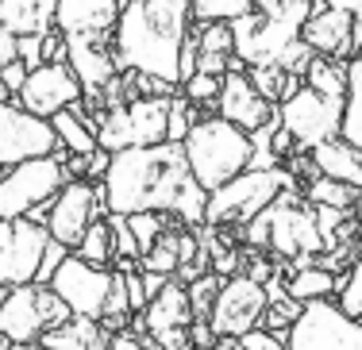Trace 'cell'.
I'll list each match as a JSON object with an SVG mask.
<instances>
[{"label":"cell","mask_w":362,"mask_h":350,"mask_svg":"<svg viewBox=\"0 0 362 350\" xmlns=\"http://www.w3.org/2000/svg\"><path fill=\"white\" fill-rule=\"evenodd\" d=\"M105 212H108V204H105L100 181L70 177L47 208V231H50V239H58L62 246L74 251V246L81 243V235L89 231V224H97Z\"/></svg>","instance_id":"8fae6325"},{"label":"cell","mask_w":362,"mask_h":350,"mask_svg":"<svg viewBox=\"0 0 362 350\" xmlns=\"http://www.w3.org/2000/svg\"><path fill=\"white\" fill-rule=\"evenodd\" d=\"M108 227H112V258H139V243L127 227V216L108 212Z\"/></svg>","instance_id":"d590c367"},{"label":"cell","mask_w":362,"mask_h":350,"mask_svg":"<svg viewBox=\"0 0 362 350\" xmlns=\"http://www.w3.org/2000/svg\"><path fill=\"white\" fill-rule=\"evenodd\" d=\"M193 304H189V289L177 277H170L162 285V293H154L143 308V327L154 335V343L162 350H185L189 346V323H193Z\"/></svg>","instance_id":"e0dca14e"},{"label":"cell","mask_w":362,"mask_h":350,"mask_svg":"<svg viewBox=\"0 0 362 350\" xmlns=\"http://www.w3.org/2000/svg\"><path fill=\"white\" fill-rule=\"evenodd\" d=\"M351 212H355V224L362 227V193H358V200H355V208H351Z\"/></svg>","instance_id":"ee69618b"},{"label":"cell","mask_w":362,"mask_h":350,"mask_svg":"<svg viewBox=\"0 0 362 350\" xmlns=\"http://www.w3.org/2000/svg\"><path fill=\"white\" fill-rule=\"evenodd\" d=\"M0 301H4V289H0Z\"/></svg>","instance_id":"7dc6e473"},{"label":"cell","mask_w":362,"mask_h":350,"mask_svg":"<svg viewBox=\"0 0 362 350\" xmlns=\"http://www.w3.org/2000/svg\"><path fill=\"white\" fill-rule=\"evenodd\" d=\"M28 62H20V58H12V62H4L0 66V85H4V92L8 97H16V92L23 89V81H28Z\"/></svg>","instance_id":"ab89813d"},{"label":"cell","mask_w":362,"mask_h":350,"mask_svg":"<svg viewBox=\"0 0 362 350\" xmlns=\"http://www.w3.org/2000/svg\"><path fill=\"white\" fill-rule=\"evenodd\" d=\"M119 20V0H58L54 28L62 35H112Z\"/></svg>","instance_id":"44dd1931"},{"label":"cell","mask_w":362,"mask_h":350,"mask_svg":"<svg viewBox=\"0 0 362 350\" xmlns=\"http://www.w3.org/2000/svg\"><path fill=\"white\" fill-rule=\"evenodd\" d=\"M216 289H220V273H201V277H193V285H189V304H193V315L197 320H209L212 312V301H216Z\"/></svg>","instance_id":"e575fe53"},{"label":"cell","mask_w":362,"mask_h":350,"mask_svg":"<svg viewBox=\"0 0 362 350\" xmlns=\"http://www.w3.org/2000/svg\"><path fill=\"white\" fill-rule=\"evenodd\" d=\"M70 181V169H66V158L58 155H42V158H28L16 162L0 174V219H42L47 224L50 200L58 196V189Z\"/></svg>","instance_id":"8992f818"},{"label":"cell","mask_w":362,"mask_h":350,"mask_svg":"<svg viewBox=\"0 0 362 350\" xmlns=\"http://www.w3.org/2000/svg\"><path fill=\"white\" fill-rule=\"evenodd\" d=\"M127 227H132L135 243H139V258L154 246V239L166 231V212H135V216H127Z\"/></svg>","instance_id":"d6a6232c"},{"label":"cell","mask_w":362,"mask_h":350,"mask_svg":"<svg viewBox=\"0 0 362 350\" xmlns=\"http://www.w3.org/2000/svg\"><path fill=\"white\" fill-rule=\"evenodd\" d=\"M193 39H197V50H201V54H235V35H231L228 20L201 23V28L193 31Z\"/></svg>","instance_id":"4dcf8cb0"},{"label":"cell","mask_w":362,"mask_h":350,"mask_svg":"<svg viewBox=\"0 0 362 350\" xmlns=\"http://www.w3.org/2000/svg\"><path fill=\"white\" fill-rule=\"evenodd\" d=\"M58 0H0V31L12 35H31V31L54 28Z\"/></svg>","instance_id":"cb8c5ba5"},{"label":"cell","mask_w":362,"mask_h":350,"mask_svg":"<svg viewBox=\"0 0 362 350\" xmlns=\"http://www.w3.org/2000/svg\"><path fill=\"white\" fill-rule=\"evenodd\" d=\"M170 100L174 97H143V92H135L124 104H112L97 123V143L108 155L112 150H124V147H154V143H166Z\"/></svg>","instance_id":"52a82bcc"},{"label":"cell","mask_w":362,"mask_h":350,"mask_svg":"<svg viewBox=\"0 0 362 350\" xmlns=\"http://www.w3.org/2000/svg\"><path fill=\"white\" fill-rule=\"evenodd\" d=\"M278 123L297 143V150H313L320 143L335 139L343 123V97H324L313 85H300L293 97L278 104Z\"/></svg>","instance_id":"30bf717a"},{"label":"cell","mask_w":362,"mask_h":350,"mask_svg":"<svg viewBox=\"0 0 362 350\" xmlns=\"http://www.w3.org/2000/svg\"><path fill=\"white\" fill-rule=\"evenodd\" d=\"M243 239L251 246H266L278 258H289L297 266L313 262V254H324V235L320 224H316V204L297 193V185L278 193V200L266 204L262 212L243 227Z\"/></svg>","instance_id":"3957f363"},{"label":"cell","mask_w":362,"mask_h":350,"mask_svg":"<svg viewBox=\"0 0 362 350\" xmlns=\"http://www.w3.org/2000/svg\"><path fill=\"white\" fill-rule=\"evenodd\" d=\"M197 23H212V20H239V16L255 12V0H189Z\"/></svg>","instance_id":"f546056e"},{"label":"cell","mask_w":362,"mask_h":350,"mask_svg":"<svg viewBox=\"0 0 362 350\" xmlns=\"http://www.w3.org/2000/svg\"><path fill=\"white\" fill-rule=\"evenodd\" d=\"M266 312V285L247 273H231L228 281H220L216 301H212L209 312V327L212 335H243V331L258 327Z\"/></svg>","instance_id":"9a60e30c"},{"label":"cell","mask_w":362,"mask_h":350,"mask_svg":"<svg viewBox=\"0 0 362 350\" xmlns=\"http://www.w3.org/2000/svg\"><path fill=\"white\" fill-rule=\"evenodd\" d=\"M339 304L347 315H355V320H362V254L358 258H351V270L343 273V285H339Z\"/></svg>","instance_id":"836d02e7"},{"label":"cell","mask_w":362,"mask_h":350,"mask_svg":"<svg viewBox=\"0 0 362 350\" xmlns=\"http://www.w3.org/2000/svg\"><path fill=\"white\" fill-rule=\"evenodd\" d=\"M66 62L85 92H100L119 70L112 54V35H66Z\"/></svg>","instance_id":"ffe728a7"},{"label":"cell","mask_w":362,"mask_h":350,"mask_svg":"<svg viewBox=\"0 0 362 350\" xmlns=\"http://www.w3.org/2000/svg\"><path fill=\"white\" fill-rule=\"evenodd\" d=\"M193 127V119H189V100L174 97L170 100V123H166V143H181L185 139V131Z\"/></svg>","instance_id":"8d00e7d4"},{"label":"cell","mask_w":362,"mask_h":350,"mask_svg":"<svg viewBox=\"0 0 362 350\" xmlns=\"http://www.w3.org/2000/svg\"><path fill=\"white\" fill-rule=\"evenodd\" d=\"M16 58L28 62V70L42 66V31H31V35H16Z\"/></svg>","instance_id":"f35d334b"},{"label":"cell","mask_w":362,"mask_h":350,"mask_svg":"<svg viewBox=\"0 0 362 350\" xmlns=\"http://www.w3.org/2000/svg\"><path fill=\"white\" fill-rule=\"evenodd\" d=\"M0 343H4V339H0Z\"/></svg>","instance_id":"681fc988"},{"label":"cell","mask_w":362,"mask_h":350,"mask_svg":"<svg viewBox=\"0 0 362 350\" xmlns=\"http://www.w3.org/2000/svg\"><path fill=\"white\" fill-rule=\"evenodd\" d=\"M286 350H362V320L347 315L332 296L308 301L289 323Z\"/></svg>","instance_id":"9c48e42d"},{"label":"cell","mask_w":362,"mask_h":350,"mask_svg":"<svg viewBox=\"0 0 362 350\" xmlns=\"http://www.w3.org/2000/svg\"><path fill=\"white\" fill-rule=\"evenodd\" d=\"M66 301L54 293L50 285H12L4 289V301H0V339L8 343H39L42 331L58 327V323L70 320Z\"/></svg>","instance_id":"ba28073f"},{"label":"cell","mask_w":362,"mask_h":350,"mask_svg":"<svg viewBox=\"0 0 362 350\" xmlns=\"http://www.w3.org/2000/svg\"><path fill=\"white\" fill-rule=\"evenodd\" d=\"M313 166H316V174L335 177V181H347V185H355V189H362V150L351 147V143L339 139V135L320 143V147H313Z\"/></svg>","instance_id":"603a6c76"},{"label":"cell","mask_w":362,"mask_h":350,"mask_svg":"<svg viewBox=\"0 0 362 350\" xmlns=\"http://www.w3.org/2000/svg\"><path fill=\"white\" fill-rule=\"evenodd\" d=\"M235 339H239V350H286V335H274V331H262V327H251Z\"/></svg>","instance_id":"74e56055"},{"label":"cell","mask_w":362,"mask_h":350,"mask_svg":"<svg viewBox=\"0 0 362 350\" xmlns=\"http://www.w3.org/2000/svg\"><path fill=\"white\" fill-rule=\"evenodd\" d=\"M74 254H81L85 262H93V266H108L112 262V227H108V219L89 224V231L81 235V243L74 246Z\"/></svg>","instance_id":"f1b7e54d"},{"label":"cell","mask_w":362,"mask_h":350,"mask_svg":"<svg viewBox=\"0 0 362 350\" xmlns=\"http://www.w3.org/2000/svg\"><path fill=\"white\" fill-rule=\"evenodd\" d=\"M216 116L231 119V123L243 127V131H258V127H266V123H278V104H270V100L255 89L251 73H243V62L231 58V70L223 73L220 97H216Z\"/></svg>","instance_id":"ac0fdd59"},{"label":"cell","mask_w":362,"mask_h":350,"mask_svg":"<svg viewBox=\"0 0 362 350\" xmlns=\"http://www.w3.org/2000/svg\"><path fill=\"white\" fill-rule=\"evenodd\" d=\"M193 350H216V346H193Z\"/></svg>","instance_id":"bcb514c9"},{"label":"cell","mask_w":362,"mask_h":350,"mask_svg":"<svg viewBox=\"0 0 362 350\" xmlns=\"http://www.w3.org/2000/svg\"><path fill=\"white\" fill-rule=\"evenodd\" d=\"M320 4H327V8H343V12H351V16H362V0H320Z\"/></svg>","instance_id":"b9f144b4"},{"label":"cell","mask_w":362,"mask_h":350,"mask_svg":"<svg viewBox=\"0 0 362 350\" xmlns=\"http://www.w3.org/2000/svg\"><path fill=\"white\" fill-rule=\"evenodd\" d=\"M343 277H335L332 270L316 266V262H305V266L293 270V277L286 281V293L293 296V301L308 304V301H327L332 293H339Z\"/></svg>","instance_id":"484cf974"},{"label":"cell","mask_w":362,"mask_h":350,"mask_svg":"<svg viewBox=\"0 0 362 350\" xmlns=\"http://www.w3.org/2000/svg\"><path fill=\"white\" fill-rule=\"evenodd\" d=\"M220 85H223L220 73H204V70H197V73H189V78L181 81V97H185L189 104L212 108V104H216V97H220Z\"/></svg>","instance_id":"1f68e13d"},{"label":"cell","mask_w":362,"mask_h":350,"mask_svg":"<svg viewBox=\"0 0 362 350\" xmlns=\"http://www.w3.org/2000/svg\"><path fill=\"white\" fill-rule=\"evenodd\" d=\"M81 81H77V73L70 70V62H42L35 70L28 73V81H23V89L16 92V104L28 108V112H35L42 119H50L54 112H62V108H70L81 100Z\"/></svg>","instance_id":"2e32d148"},{"label":"cell","mask_w":362,"mask_h":350,"mask_svg":"<svg viewBox=\"0 0 362 350\" xmlns=\"http://www.w3.org/2000/svg\"><path fill=\"white\" fill-rule=\"evenodd\" d=\"M289 185H297V181H293V174L281 166L243 169V174L231 177L228 185H220V189L209 193V200H204V224L209 227H239V231H243L258 212L278 200V193L289 189Z\"/></svg>","instance_id":"5b68a950"},{"label":"cell","mask_w":362,"mask_h":350,"mask_svg":"<svg viewBox=\"0 0 362 350\" xmlns=\"http://www.w3.org/2000/svg\"><path fill=\"white\" fill-rule=\"evenodd\" d=\"M278 4H281V0H255V12H274Z\"/></svg>","instance_id":"7bdbcfd3"},{"label":"cell","mask_w":362,"mask_h":350,"mask_svg":"<svg viewBox=\"0 0 362 350\" xmlns=\"http://www.w3.org/2000/svg\"><path fill=\"white\" fill-rule=\"evenodd\" d=\"M47 243H50V231L42 219H31V216L0 219V289L35 281Z\"/></svg>","instance_id":"7c38bea8"},{"label":"cell","mask_w":362,"mask_h":350,"mask_svg":"<svg viewBox=\"0 0 362 350\" xmlns=\"http://www.w3.org/2000/svg\"><path fill=\"white\" fill-rule=\"evenodd\" d=\"M100 189H105L108 212L116 216L166 212V216H177L181 224H204L209 193L197 185L181 143L112 150Z\"/></svg>","instance_id":"6da1fadb"},{"label":"cell","mask_w":362,"mask_h":350,"mask_svg":"<svg viewBox=\"0 0 362 350\" xmlns=\"http://www.w3.org/2000/svg\"><path fill=\"white\" fill-rule=\"evenodd\" d=\"M351 35H355V16L343 12V8H313L308 20L300 23V42H305L313 54L324 58H355V47H351Z\"/></svg>","instance_id":"d6986e66"},{"label":"cell","mask_w":362,"mask_h":350,"mask_svg":"<svg viewBox=\"0 0 362 350\" xmlns=\"http://www.w3.org/2000/svg\"><path fill=\"white\" fill-rule=\"evenodd\" d=\"M50 127H54V135H58V147H66V155H93V150L100 147L97 123L81 112V100L50 116Z\"/></svg>","instance_id":"d4e9b609"},{"label":"cell","mask_w":362,"mask_h":350,"mask_svg":"<svg viewBox=\"0 0 362 350\" xmlns=\"http://www.w3.org/2000/svg\"><path fill=\"white\" fill-rule=\"evenodd\" d=\"M193 8L189 0H127L112 28V54L127 73L181 85V50L189 42Z\"/></svg>","instance_id":"7a4b0ae2"},{"label":"cell","mask_w":362,"mask_h":350,"mask_svg":"<svg viewBox=\"0 0 362 350\" xmlns=\"http://www.w3.org/2000/svg\"><path fill=\"white\" fill-rule=\"evenodd\" d=\"M12 350H42L39 343H12Z\"/></svg>","instance_id":"f6af8a7d"},{"label":"cell","mask_w":362,"mask_h":350,"mask_svg":"<svg viewBox=\"0 0 362 350\" xmlns=\"http://www.w3.org/2000/svg\"><path fill=\"white\" fill-rule=\"evenodd\" d=\"M358 193L355 185H347V181H335V177H324V174H316L313 177V185H308V193H305V200H313V204H320V208H355V200H358Z\"/></svg>","instance_id":"83f0119b"},{"label":"cell","mask_w":362,"mask_h":350,"mask_svg":"<svg viewBox=\"0 0 362 350\" xmlns=\"http://www.w3.org/2000/svg\"><path fill=\"white\" fill-rule=\"evenodd\" d=\"M181 150H185V162H189V169H193L197 185H201L204 193L228 185L231 177L251 169V162H255L251 131L235 127L223 116L193 119V127H189L185 139H181Z\"/></svg>","instance_id":"277c9868"},{"label":"cell","mask_w":362,"mask_h":350,"mask_svg":"<svg viewBox=\"0 0 362 350\" xmlns=\"http://www.w3.org/2000/svg\"><path fill=\"white\" fill-rule=\"evenodd\" d=\"M50 289L66 301V308L74 315H89V320H100L108 304V289H112V270L93 266L81 254H66L58 262L54 277H50Z\"/></svg>","instance_id":"5bb4252c"},{"label":"cell","mask_w":362,"mask_h":350,"mask_svg":"<svg viewBox=\"0 0 362 350\" xmlns=\"http://www.w3.org/2000/svg\"><path fill=\"white\" fill-rule=\"evenodd\" d=\"M339 139L362 150V54L347 58V97H343V123Z\"/></svg>","instance_id":"4316f807"},{"label":"cell","mask_w":362,"mask_h":350,"mask_svg":"<svg viewBox=\"0 0 362 350\" xmlns=\"http://www.w3.org/2000/svg\"><path fill=\"white\" fill-rule=\"evenodd\" d=\"M124 4H127V0H119V8H124Z\"/></svg>","instance_id":"c3c4849f"},{"label":"cell","mask_w":362,"mask_h":350,"mask_svg":"<svg viewBox=\"0 0 362 350\" xmlns=\"http://www.w3.org/2000/svg\"><path fill=\"white\" fill-rule=\"evenodd\" d=\"M39 346L42 350H112V335L105 331V323H100V320L70 315L66 323L42 331Z\"/></svg>","instance_id":"7402d4cb"},{"label":"cell","mask_w":362,"mask_h":350,"mask_svg":"<svg viewBox=\"0 0 362 350\" xmlns=\"http://www.w3.org/2000/svg\"><path fill=\"white\" fill-rule=\"evenodd\" d=\"M127 301H132V312L146 308V289H143V273H127Z\"/></svg>","instance_id":"60d3db41"},{"label":"cell","mask_w":362,"mask_h":350,"mask_svg":"<svg viewBox=\"0 0 362 350\" xmlns=\"http://www.w3.org/2000/svg\"><path fill=\"white\" fill-rule=\"evenodd\" d=\"M54 150H58V135L50 127V119L0 97V169L28 162V158L54 155Z\"/></svg>","instance_id":"4fadbf2b"}]
</instances>
